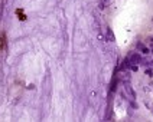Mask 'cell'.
<instances>
[{"instance_id":"1","label":"cell","mask_w":153,"mask_h":122,"mask_svg":"<svg viewBox=\"0 0 153 122\" xmlns=\"http://www.w3.org/2000/svg\"><path fill=\"white\" fill-rule=\"evenodd\" d=\"M129 60H130V63H140V56H139V53H133V55L129 57Z\"/></svg>"},{"instance_id":"2","label":"cell","mask_w":153,"mask_h":122,"mask_svg":"<svg viewBox=\"0 0 153 122\" xmlns=\"http://www.w3.org/2000/svg\"><path fill=\"white\" fill-rule=\"evenodd\" d=\"M152 65H153V62H152Z\"/></svg>"}]
</instances>
